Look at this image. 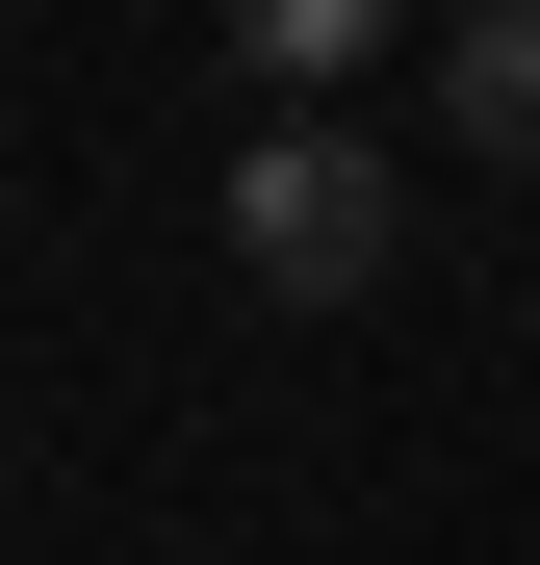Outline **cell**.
Here are the masks:
<instances>
[{
    "instance_id": "cell-1",
    "label": "cell",
    "mask_w": 540,
    "mask_h": 565,
    "mask_svg": "<svg viewBox=\"0 0 540 565\" xmlns=\"http://www.w3.org/2000/svg\"><path fill=\"white\" fill-rule=\"evenodd\" d=\"M387 232H412V180L360 154L335 104H284L232 154V257H257V309H360V282H387Z\"/></svg>"
},
{
    "instance_id": "cell-2",
    "label": "cell",
    "mask_w": 540,
    "mask_h": 565,
    "mask_svg": "<svg viewBox=\"0 0 540 565\" xmlns=\"http://www.w3.org/2000/svg\"><path fill=\"white\" fill-rule=\"evenodd\" d=\"M207 26H232V77H257V104H335V77L412 26V0H207Z\"/></svg>"
},
{
    "instance_id": "cell-3",
    "label": "cell",
    "mask_w": 540,
    "mask_h": 565,
    "mask_svg": "<svg viewBox=\"0 0 540 565\" xmlns=\"http://www.w3.org/2000/svg\"><path fill=\"white\" fill-rule=\"evenodd\" d=\"M437 104H464V154L540 180V0H464V26H437Z\"/></svg>"
}]
</instances>
